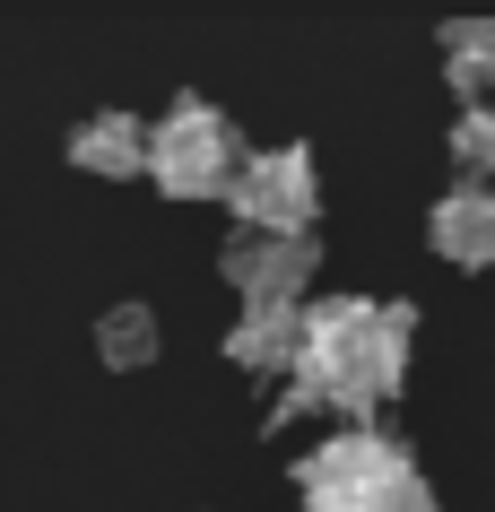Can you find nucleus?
I'll list each match as a JSON object with an SVG mask.
<instances>
[{"mask_svg": "<svg viewBox=\"0 0 495 512\" xmlns=\"http://www.w3.org/2000/svg\"><path fill=\"white\" fill-rule=\"evenodd\" d=\"M391 512H443V504H435V486L417 478V486H409V495H400V504H391Z\"/></svg>", "mask_w": 495, "mask_h": 512, "instance_id": "12", "label": "nucleus"}, {"mask_svg": "<svg viewBox=\"0 0 495 512\" xmlns=\"http://www.w3.org/2000/svg\"><path fill=\"white\" fill-rule=\"evenodd\" d=\"M96 348H105V365H148L157 356V313L148 304H113L96 322Z\"/></svg>", "mask_w": 495, "mask_h": 512, "instance_id": "10", "label": "nucleus"}, {"mask_svg": "<svg viewBox=\"0 0 495 512\" xmlns=\"http://www.w3.org/2000/svg\"><path fill=\"white\" fill-rule=\"evenodd\" d=\"M443 79L461 87L469 105H495V18H461V27H443Z\"/></svg>", "mask_w": 495, "mask_h": 512, "instance_id": "9", "label": "nucleus"}, {"mask_svg": "<svg viewBox=\"0 0 495 512\" xmlns=\"http://www.w3.org/2000/svg\"><path fill=\"white\" fill-rule=\"evenodd\" d=\"M218 270L235 278V296L252 313V304H304V278L322 270V252H313V235H235Z\"/></svg>", "mask_w": 495, "mask_h": 512, "instance_id": "5", "label": "nucleus"}, {"mask_svg": "<svg viewBox=\"0 0 495 512\" xmlns=\"http://www.w3.org/2000/svg\"><path fill=\"white\" fill-rule=\"evenodd\" d=\"M409 304H374V296H322L304 304V356L278 417H304V408H339V417H374V408L409 382Z\"/></svg>", "mask_w": 495, "mask_h": 512, "instance_id": "1", "label": "nucleus"}, {"mask_svg": "<svg viewBox=\"0 0 495 512\" xmlns=\"http://www.w3.org/2000/svg\"><path fill=\"white\" fill-rule=\"evenodd\" d=\"M452 157H461L469 183H495V105H461V122H452Z\"/></svg>", "mask_w": 495, "mask_h": 512, "instance_id": "11", "label": "nucleus"}, {"mask_svg": "<svg viewBox=\"0 0 495 512\" xmlns=\"http://www.w3.org/2000/svg\"><path fill=\"white\" fill-rule=\"evenodd\" d=\"M426 243L452 270H495V183H452L426 217Z\"/></svg>", "mask_w": 495, "mask_h": 512, "instance_id": "6", "label": "nucleus"}, {"mask_svg": "<svg viewBox=\"0 0 495 512\" xmlns=\"http://www.w3.org/2000/svg\"><path fill=\"white\" fill-rule=\"evenodd\" d=\"M296 356H304V304H252L226 330V365H244V374H296Z\"/></svg>", "mask_w": 495, "mask_h": 512, "instance_id": "7", "label": "nucleus"}, {"mask_svg": "<svg viewBox=\"0 0 495 512\" xmlns=\"http://www.w3.org/2000/svg\"><path fill=\"white\" fill-rule=\"evenodd\" d=\"M148 174H157L165 200H218L244 174V139L209 96H174V105L148 122Z\"/></svg>", "mask_w": 495, "mask_h": 512, "instance_id": "3", "label": "nucleus"}, {"mask_svg": "<svg viewBox=\"0 0 495 512\" xmlns=\"http://www.w3.org/2000/svg\"><path fill=\"white\" fill-rule=\"evenodd\" d=\"M235 217H244V235H313V209H322V183H313V148H261L244 157L235 174Z\"/></svg>", "mask_w": 495, "mask_h": 512, "instance_id": "4", "label": "nucleus"}, {"mask_svg": "<svg viewBox=\"0 0 495 512\" xmlns=\"http://www.w3.org/2000/svg\"><path fill=\"white\" fill-rule=\"evenodd\" d=\"M70 165L79 174H113V183L139 174L148 165V122L139 113H87L79 131H70Z\"/></svg>", "mask_w": 495, "mask_h": 512, "instance_id": "8", "label": "nucleus"}, {"mask_svg": "<svg viewBox=\"0 0 495 512\" xmlns=\"http://www.w3.org/2000/svg\"><path fill=\"white\" fill-rule=\"evenodd\" d=\"M296 486H304V512H391L417 486V460L383 426H339L296 460Z\"/></svg>", "mask_w": 495, "mask_h": 512, "instance_id": "2", "label": "nucleus"}]
</instances>
